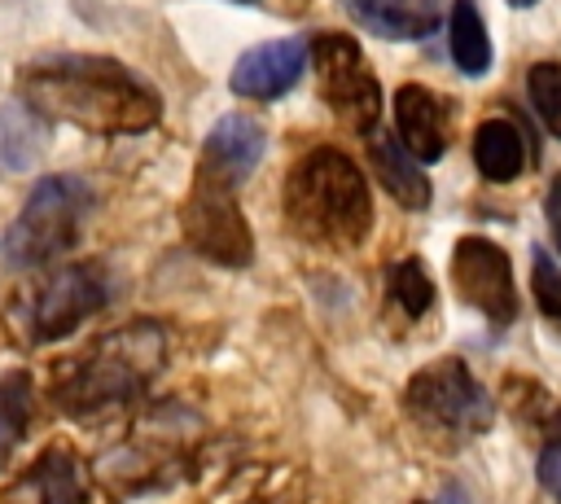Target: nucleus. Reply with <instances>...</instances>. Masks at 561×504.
<instances>
[{
	"mask_svg": "<svg viewBox=\"0 0 561 504\" xmlns=\"http://www.w3.org/2000/svg\"><path fill=\"white\" fill-rule=\"evenodd\" d=\"M26 412H31V390H26L22 373H18V377L0 381V460H4L9 447L22 438V429H26Z\"/></svg>",
	"mask_w": 561,
	"mask_h": 504,
	"instance_id": "obj_20",
	"label": "nucleus"
},
{
	"mask_svg": "<svg viewBox=\"0 0 561 504\" xmlns=\"http://www.w3.org/2000/svg\"><path fill=\"white\" fill-rule=\"evenodd\" d=\"M311 66H316L320 96L337 114V123L368 136L381 118V83L368 66L364 48L342 31H324L311 44Z\"/></svg>",
	"mask_w": 561,
	"mask_h": 504,
	"instance_id": "obj_6",
	"label": "nucleus"
},
{
	"mask_svg": "<svg viewBox=\"0 0 561 504\" xmlns=\"http://www.w3.org/2000/svg\"><path fill=\"white\" fill-rule=\"evenodd\" d=\"M162 329L153 324H127L110 337H101L61 381H57V403L70 416L105 412L127 403L131 394L145 390V381L162 364Z\"/></svg>",
	"mask_w": 561,
	"mask_h": 504,
	"instance_id": "obj_3",
	"label": "nucleus"
},
{
	"mask_svg": "<svg viewBox=\"0 0 561 504\" xmlns=\"http://www.w3.org/2000/svg\"><path fill=\"white\" fill-rule=\"evenodd\" d=\"M513 9H530V4H539V0H508Z\"/></svg>",
	"mask_w": 561,
	"mask_h": 504,
	"instance_id": "obj_23",
	"label": "nucleus"
},
{
	"mask_svg": "<svg viewBox=\"0 0 561 504\" xmlns=\"http://www.w3.org/2000/svg\"><path fill=\"white\" fill-rule=\"evenodd\" d=\"M451 289L465 307H473L491 324H513L517 320L513 263L495 241H486L478 232H469L451 245Z\"/></svg>",
	"mask_w": 561,
	"mask_h": 504,
	"instance_id": "obj_9",
	"label": "nucleus"
},
{
	"mask_svg": "<svg viewBox=\"0 0 561 504\" xmlns=\"http://www.w3.org/2000/svg\"><path fill=\"white\" fill-rule=\"evenodd\" d=\"M110 298V285L96 267H57L39 280H31L22 294H13L9 324L22 333L26 346L57 342L75 333L92 311H101Z\"/></svg>",
	"mask_w": 561,
	"mask_h": 504,
	"instance_id": "obj_5",
	"label": "nucleus"
},
{
	"mask_svg": "<svg viewBox=\"0 0 561 504\" xmlns=\"http://www.w3.org/2000/svg\"><path fill=\"white\" fill-rule=\"evenodd\" d=\"M263 149H267V136H263V127L254 118L224 114L210 127L206 145H202L197 171L210 175V180H219V184H228V188H237V184H245L254 175V167L263 162Z\"/></svg>",
	"mask_w": 561,
	"mask_h": 504,
	"instance_id": "obj_11",
	"label": "nucleus"
},
{
	"mask_svg": "<svg viewBox=\"0 0 561 504\" xmlns=\"http://www.w3.org/2000/svg\"><path fill=\"white\" fill-rule=\"evenodd\" d=\"M447 48H451L456 70H465L469 79L491 70V35L478 13V0H456L447 9Z\"/></svg>",
	"mask_w": 561,
	"mask_h": 504,
	"instance_id": "obj_16",
	"label": "nucleus"
},
{
	"mask_svg": "<svg viewBox=\"0 0 561 504\" xmlns=\"http://www.w3.org/2000/svg\"><path fill=\"white\" fill-rule=\"evenodd\" d=\"M386 285H390V298L408 316H425L434 307V280H430V272H425L421 259H403L399 267H390V280Z\"/></svg>",
	"mask_w": 561,
	"mask_h": 504,
	"instance_id": "obj_18",
	"label": "nucleus"
},
{
	"mask_svg": "<svg viewBox=\"0 0 561 504\" xmlns=\"http://www.w3.org/2000/svg\"><path fill=\"white\" fill-rule=\"evenodd\" d=\"M526 88H530L535 114L561 140V61H535L530 75H526Z\"/></svg>",
	"mask_w": 561,
	"mask_h": 504,
	"instance_id": "obj_19",
	"label": "nucleus"
},
{
	"mask_svg": "<svg viewBox=\"0 0 561 504\" xmlns=\"http://www.w3.org/2000/svg\"><path fill=\"white\" fill-rule=\"evenodd\" d=\"M368 158H373L377 180L386 184V193L399 206H408V210H425L430 206V175L421 171V158L394 131L373 127L368 131Z\"/></svg>",
	"mask_w": 561,
	"mask_h": 504,
	"instance_id": "obj_14",
	"label": "nucleus"
},
{
	"mask_svg": "<svg viewBox=\"0 0 561 504\" xmlns=\"http://www.w3.org/2000/svg\"><path fill=\"white\" fill-rule=\"evenodd\" d=\"M530 294H535V307L543 311V320H552L561 329V267L552 263V254L543 245H535V254H530Z\"/></svg>",
	"mask_w": 561,
	"mask_h": 504,
	"instance_id": "obj_21",
	"label": "nucleus"
},
{
	"mask_svg": "<svg viewBox=\"0 0 561 504\" xmlns=\"http://www.w3.org/2000/svg\"><path fill=\"white\" fill-rule=\"evenodd\" d=\"M285 219L302 241L359 245L373 228V193L342 149H311L285 175Z\"/></svg>",
	"mask_w": 561,
	"mask_h": 504,
	"instance_id": "obj_2",
	"label": "nucleus"
},
{
	"mask_svg": "<svg viewBox=\"0 0 561 504\" xmlns=\"http://www.w3.org/2000/svg\"><path fill=\"white\" fill-rule=\"evenodd\" d=\"M473 162L491 184H508L526 167V140L508 118H486L473 131Z\"/></svg>",
	"mask_w": 561,
	"mask_h": 504,
	"instance_id": "obj_15",
	"label": "nucleus"
},
{
	"mask_svg": "<svg viewBox=\"0 0 561 504\" xmlns=\"http://www.w3.org/2000/svg\"><path fill=\"white\" fill-rule=\"evenodd\" d=\"M557 495H561V491H557Z\"/></svg>",
	"mask_w": 561,
	"mask_h": 504,
	"instance_id": "obj_25",
	"label": "nucleus"
},
{
	"mask_svg": "<svg viewBox=\"0 0 561 504\" xmlns=\"http://www.w3.org/2000/svg\"><path fill=\"white\" fill-rule=\"evenodd\" d=\"M403 399H408L412 416H421L425 425H438L447 434H482L495 416L491 394L469 373V364L456 355H443V359L416 368Z\"/></svg>",
	"mask_w": 561,
	"mask_h": 504,
	"instance_id": "obj_7",
	"label": "nucleus"
},
{
	"mask_svg": "<svg viewBox=\"0 0 561 504\" xmlns=\"http://www.w3.org/2000/svg\"><path fill=\"white\" fill-rule=\"evenodd\" d=\"M18 92L44 118L96 136H140L162 118L158 88L114 57H88V53L39 57L18 75Z\"/></svg>",
	"mask_w": 561,
	"mask_h": 504,
	"instance_id": "obj_1",
	"label": "nucleus"
},
{
	"mask_svg": "<svg viewBox=\"0 0 561 504\" xmlns=\"http://www.w3.org/2000/svg\"><path fill=\"white\" fill-rule=\"evenodd\" d=\"M88 210H92V188L79 175H44L26 193V206L18 210V219L9 224L4 254L22 267H39L66 254Z\"/></svg>",
	"mask_w": 561,
	"mask_h": 504,
	"instance_id": "obj_4",
	"label": "nucleus"
},
{
	"mask_svg": "<svg viewBox=\"0 0 561 504\" xmlns=\"http://www.w3.org/2000/svg\"><path fill=\"white\" fill-rule=\"evenodd\" d=\"M342 9L381 39H430L451 0H342Z\"/></svg>",
	"mask_w": 561,
	"mask_h": 504,
	"instance_id": "obj_13",
	"label": "nucleus"
},
{
	"mask_svg": "<svg viewBox=\"0 0 561 504\" xmlns=\"http://www.w3.org/2000/svg\"><path fill=\"white\" fill-rule=\"evenodd\" d=\"M184 237L202 259L224 263V267H245L254 259V237L237 206V188H228L202 171L184 202Z\"/></svg>",
	"mask_w": 561,
	"mask_h": 504,
	"instance_id": "obj_8",
	"label": "nucleus"
},
{
	"mask_svg": "<svg viewBox=\"0 0 561 504\" xmlns=\"http://www.w3.org/2000/svg\"><path fill=\"white\" fill-rule=\"evenodd\" d=\"M18 495L26 504H83L88 491H83V473H79V460L66 456V451H48L18 486Z\"/></svg>",
	"mask_w": 561,
	"mask_h": 504,
	"instance_id": "obj_17",
	"label": "nucleus"
},
{
	"mask_svg": "<svg viewBox=\"0 0 561 504\" xmlns=\"http://www.w3.org/2000/svg\"><path fill=\"white\" fill-rule=\"evenodd\" d=\"M311 61V44L298 39V35H280V39H267V44H254L237 57L228 83L237 96H250V101H276L285 96L302 70Z\"/></svg>",
	"mask_w": 561,
	"mask_h": 504,
	"instance_id": "obj_10",
	"label": "nucleus"
},
{
	"mask_svg": "<svg viewBox=\"0 0 561 504\" xmlns=\"http://www.w3.org/2000/svg\"><path fill=\"white\" fill-rule=\"evenodd\" d=\"M394 136L421 162H438L447 149V101L421 83H403L394 92Z\"/></svg>",
	"mask_w": 561,
	"mask_h": 504,
	"instance_id": "obj_12",
	"label": "nucleus"
},
{
	"mask_svg": "<svg viewBox=\"0 0 561 504\" xmlns=\"http://www.w3.org/2000/svg\"><path fill=\"white\" fill-rule=\"evenodd\" d=\"M548 224H552V237H557V245H561V180H557L552 193H548Z\"/></svg>",
	"mask_w": 561,
	"mask_h": 504,
	"instance_id": "obj_22",
	"label": "nucleus"
},
{
	"mask_svg": "<svg viewBox=\"0 0 561 504\" xmlns=\"http://www.w3.org/2000/svg\"><path fill=\"white\" fill-rule=\"evenodd\" d=\"M237 4H254V0H237Z\"/></svg>",
	"mask_w": 561,
	"mask_h": 504,
	"instance_id": "obj_24",
	"label": "nucleus"
}]
</instances>
